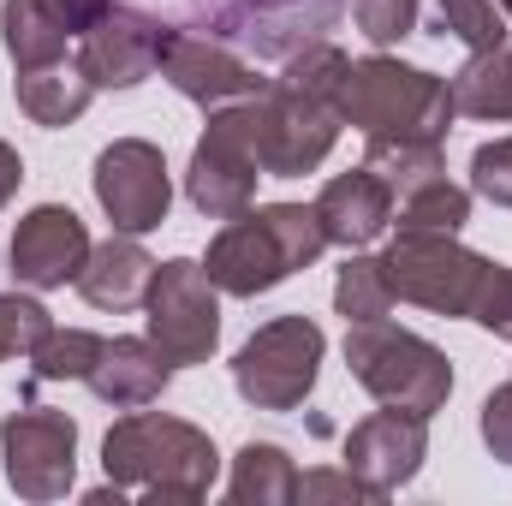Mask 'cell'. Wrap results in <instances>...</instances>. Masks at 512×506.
<instances>
[{
    "label": "cell",
    "mask_w": 512,
    "mask_h": 506,
    "mask_svg": "<svg viewBox=\"0 0 512 506\" xmlns=\"http://www.w3.org/2000/svg\"><path fill=\"white\" fill-rule=\"evenodd\" d=\"M346 66L352 60L334 42H310L280 60V78H268V90L256 96V155L268 179H304L334 155Z\"/></svg>",
    "instance_id": "6da1fadb"
},
{
    "label": "cell",
    "mask_w": 512,
    "mask_h": 506,
    "mask_svg": "<svg viewBox=\"0 0 512 506\" xmlns=\"http://www.w3.org/2000/svg\"><path fill=\"white\" fill-rule=\"evenodd\" d=\"M102 471L114 489L126 495H149V501H173V506H191L203 501L221 477V453L215 441L185 423V417H167V411H131L108 429L102 441Z\"/></svg>",
    "instance_id": "7a4b0ae2"
},
{
    "label": "cell",
    "mask_w": 512,
    "mask_h": 506,
    "mask_svg": "<svg viewBox=\"0 0 512 506\" xmlns=\"http://www.w3.org/2000/svg\"><path fill=\"white\" fill-rule=\"evenodd\" d=\"M322 251H328V233H322L316 203H262V209L233 215L209 239L203 268L227 298H262L298 268H310Z\"/></svg>",
    "instance_id": "3957f363"
},
{
    "label": "cell",
    "mask_w": 512,
    "mask_h": 506,
    "mask_svg": "<svg viewBox=\"0 0 512 506\" xmlns=\"http://www.w3.org/2000/svg\"><path fill=\"white\" fill-rule=\"evenodd\" d=\"M459 120L447 78L405 66L393 54L352 60L340 78V126L364 131V137H417V143H447V131Z\"/></svg>",
    "instance_id": "277c9868"
},
{
    "label": "cell",
    "mask_w": 512,
    "mask_h": 506,
    "mask_svg": "<svg viewBox=\"0 0 512 506\" xmlns=\"http://www.w3.org/2000/svg\"><path fill=\"white\" fill-rule=\"evenodd\" d=\"M346 370L376 405H399V411H417V417H435L453 393L447 352L429 346L411 328H393L387 316L346 328Z\"/></svg>",
    "instance_id": "5b68a950"
},
{
    "label": "cell",
    "mask_w": 512,
    "mask_h": 506,
    "mask_svg": "<svg viewBox=\"0 0 512 506\" xmlns=\"http://www.w3.org/2000/svg\"><path fill=\"white\" fill-rule=\"evenodd\" d=\"M382 262L399 304H417L429 316H465V322H477L483 292L501 268L489 256L465 251L459 233H399Z\"/></svg>",
    "instance_id": "8992f818"
},
{
    "label": "cell",
    "mask_w": 512,
    "mask_h": 506,
    "mask_svg": "<svg viewBox=\"0 0 512 506\" xmlns=\"http://www.w3.org/2000/svg\"><path fill=\"white\" fill-rule=\"evenodd\" d=\"M256 179H268L262 155H256V96L209 108V126H203L191 167H185L191 209L209 221H233V215L256 209Z\"/></svg>",
    "instance_id": "52a82bcc"
},
{
    "label": "cell",
    "mask_w": 512,
    "mask_h": 506,
    "mask_svg": "<svg viewBox=\"0 0 512 506\" xmlns=\"http://www.w3.org/2000/svg\"><path fill=\"white\" fill-rule=\"evenodd\" d=\"M322 352H328V340L310 316H274L239 346L233 387L251 411H298L316 393Z\"/></svg>",
    "instance_id": "ba28073f"
},
{
    "label": "cell",
    "mask_w": 512,
    "mask_h": 506,
    "mask_svg": "<svg viewBox=\"0 0 512 506\" xmlns=\"http://www.w3.org/2000/svg\"><path fill=\"white\" fill-rule=\"evenodd\" d=\"M197 30L245 48L256 60H292L310 42H328L340 30L352 0H185Z\"/></svg>",
    "instance_id": "9c48e42d"
},
{
    "label": "cell",
    "mask_w": 512,
    "mask_h": 506,
    "mask_svg": "<svg viewBox=\"0 0 512 506\" xmlns=\"http://www.w3.org/2000/svg\"><path fill=\"white\" fill-rule=\"evenodd\" d=\"M143 310H149L143 316L149 340L173 370H191V364L215 358V346H221V286L209 280L203 262H191V256L155 262Z\"/></svg>",
    "instance_id": "30bf717a"
},
{
    "label": "cell",
    "mask_w": 512,
    "mask_h": 506,
    "mask_svg": "<svg viewBox=\"0 0 512 506\" xmlns=\"http://www.w3.org/2000/svg\"><path fill=\"white\" fill-rule=\"evenodd\" d=\"M0 459L18 501H60L78 483V423L54 405H24L0 423Z\"/></svg>",
    "instance_id": "8fae6325"
},
{
    "label": "cell",
    "mask_w": 512,
    "mask_h": 506,
    "mask_svg": "<svg viewBox=\"0 0 512 506\" xmlns=\"http://www.w3.org/2000/svg\"><path fill=\"white\" fill-rule=\"evenodd\" d=\"M96 203L102 215L114 221V233H155L173 209V179H167V155L149 143V137H114L102 155H96Z\"/></svg>",
    "instance_id": "7c38bea8"
},
{
    "label": "cell",
    "mask_w": 512,
    "mask_h": 506,
    "mask_svg": "<svg viewBox=\"0 0 512 506\" xmlns=\"http://www.w3.org/2000/svg\"><path fill=\"white\" fill-rule=\"evenodd\" d=\"M161 78H167L185 102H197L203 114L268 90V84L256 78V66L233 48V42L209 36V30H179V24H167V42H161Z\"/></svg>",
    "instance_id": "4fadbf2b"
},
{
    "label": "cell",
    "mask_w": 512,
    "mask_h": 506,
    "mask_svg": "<svg viewBox=\"0 0 512 506\" xmlns=\"http://www.w3.org/2000/svg\"><path fill=\"white\" fill-rule=\"evenodd\" d=\"M161 42L167 24L143 6H108L84 36H78V72L96 90H137L149 72H161Z\"/></svg>",
    "instance_id": "5bb4252c"
},
{
    "label": "cell",
    "mask_w": 512,
    "mask_h": 506,
    "mask_svg": "<svg viewBox=\"0 0 512 506\" xmlns=\"http://www.w3.org/2000/svg\"><path fill=\"white\" fill-rule=\"evenodd\" d=\"M423 459H429V417L399 411V405L370 411V417L352 423V435H346V471L364 477L382 501L423 471Z\"/></svg>",
    "instance_id": "9a60e30c"
},
{
    "label": "cell",
    "mask_w": 512,
    "mask_h": 506,
    "mask_svg": "<svg viewBox=\"0 0 512 506\" xmlns=\"http://www.w3.org/2000/svg\"><path fill=\"white\" fill-rule=\"evenodd\" d=\"M90 256V227L66 209V203H36L18 227H12V245H6V262H12V280L30 286V292H54L66 280H78Z\"/></svg>",
    "instance_id": "2e32d148"
},
{
    "label": "cell",
    "mask_w": 512,
    "mask_h": 506,
    "mask_svg": "<svg viewBox=\"0 0 512 506\" xmlns=\"http://www.w3.org/2000/svg\"><path fill=\"white\" fill-rule=\"evenodd\" d=\"M316 215H322V233L328 245H346V251H364L376 245L393 221V191H387L382 173L370 167H352V173H334L316 197Z\"/></svg>",
    "instance_id": "e0dca14e"
},
{
    "label": "cell",
    "mask_w": 512,
    "mask_h": 506,
    "mask_svg": "<svg viewBox=\"0 0 512 506\" xmlns=\"http://www.w3.org/2000/svg\"><path fill=\"white\" fill-rule=\"evenodd\" d=\"M167 376H173V364L155 352V340L143 334V340H131V334H114V340H102V352H96V370H90V393L102 399V405H114V411H137V405H155L161 393H167Z\"/></svg>",
    "instance_id": "ac0fdd59"
},
{
    "label": "cell",
    "mask_w": 512,
    "mask_h": 506,
    "mask_svg": "<svg viewBox=\"0 0 512 506\" xmlns=\"http://www.w3.org/2000/svg\"><path fill=\"white\" fill-rule=\"evenodd\" d=\"M149 280H155V256L143 251L131 233H120V239L90 245V256H84V268H78L72 286L96 310H137L149 298Z\"/></svg>",
    "instance_id": "d6986e66"
},
{
    "label": "cell",
    "mask_w": 512,
    "mask_h": 506,
    "mask_svg": "<svg viewBox=\"0 0 512 506\" xmlns=\"http://www.w3.org/2000/svg\"><path fill=\"white\" fill-rule=\"evenodd\" d=\"M12 96H18V114H24V120L60 131V126H72V120H84V108L96 102V84H90L78 66H60V60H54V66L18 72Z\"/></svg>",
    "instance_id": "ffe728a7"
},
{
    "label": "cell",
    "mask_w": 512,
    "mask_h": 506,
    "mask_svg": "<svg viewBox=\"0 0 512 506\" xmlns=\"http://www.w3.org/2000/svg\"><path fill=\"white\" fill-rule=\"evenodd\" d=\"M447 90H453V108L465 120H495V126L512 120V42L489 48V54H471L447 78Z\"/></svg>",
    "instance_id": "44dd1931"
},
{
    "label": "cell",
    "mask_w": 512,
    "mask_h": 506,
    "mask_svg": "<svg viewBox=\"0 0 512 506\" xmlns=\"http://www.w3.org/2000/svg\"><path fill=\"white\" fill-rule=\"evenodd\" d=\"M227 495L239 506H292L298 501V471H292V453L274 447V441H245L239 459H233V483Z\"/></svg>",
    "instance_id": "7402d4cb"
},
{
    "label": "cell",
    "mask_w": 512,
    "mask_h": 506,
    "mask_svg": "<svg viewBox=\"0 0 512 506\" xmlns=\"http://www.w3.org/2000/svg\"><path fill=\"white\" fill-rule=\"evenodd\" d=\"M0 36H6V54H12L18 72L54 66V60L66 54V42H72V36L54 24V12H48L42 0H6V6H0Z\"/></svg>",
    "instance_id": "603a6c76"
},
{
    "label": "cell",
    "mask_w": 512,
    "mask_h": 506,
    "mask_svg": "<svg viewBox=\"0 0 512 506\" xmlns=\"http://www.w3.org/2000/svg\"><path fill=\"white\" fill-rule=\"evenodd\" d=\"M364 167L382 173L387 191L405 197L429 179L447 173V143H417V137H364Z\"/></svg>",
    "instance_id": "cb8c5ba5"
},
{
    "label": "cell",
    "mask_w": 512,
    "mask_h": 506,
    "mask_svg": "<svg viewBox=\"0 0 512 506\" xmlns=\"http://www.w3.org/2000/svg\"><path fill=\"white\" fill-rule=\"evenodd\" d=\"M393 304L399 298H393V280H387L382 256H346V268L334 280V310L346 316V328L352 322H382Z\"/></svg>",
    "instance_id": "d4e9b609"
},
{
    "label": "cell",
    "mask_w": 512,
    "mask_h": 506,
    "mask_svg": "<svg viewBox=\"0 0 512 506\" xmlns=\"http://www.w3.org/2000/svg\"><path fill=\"white\" fill-rule=\"evenodd\" d=\"M471 221V191L453 185L447 173L399 197V233H459Z\"/></svg>",
    "instance_id": "484cf974"
},
{
    "label": "cell",
    "mask_w": 512,
    "mask_h": 506,
    "mask_svg": "<svg viewBox=\"0 0 512 506\" xmlns=\"http://www.w3.org/2000/svg\"><path fill=\"white\" fill-rule=\"evenodd\" d=\"M96 352H102V334L90 328H48L30 352V376L36 381H84L96 370Z\"/></svg>",
    "instance_id": "4316f807"
},
{
    "label": "cell",
    "mask_w": 512,
    "mask_h": 506,
    "mask_svg": "<svg viewBox=\"0 0 512 506\" xmlns=\"http://www.w3.org/2000/svg\"><path fill=\"white\" fill-rule=\"evenodd\" d=\"M435 36H453L471 54H489V48L507 42V12L495 0H441L435 6Z\"/></svg>",
    "instance_id": "83f0119b"
},
{
    "label": "cell",
    "mask_w": 512,
    "mask_h": 506,
    "mask_svg": "<svg viewBox=\"0 0 512 506\" xmlns=\"http://www.w3.org/2000/svg\"><path fill=\"white\" fill-rule=\"evenodd\" d=\"M417 12L423 0H352V18H358V36L370 48H393L417 30Z\"/></svg>",
    "instance_id": "f1b7e54d"
},
{
    "label": "cell",
    "mask_w": 512,
    "mask_h": 506,
    "mask_svg": "<svg viewBox=\"0 0 512 506\" xmlns=\"http://www.w3.org/2000/svg\"><path fill=\"white\" fill-rule=\"evenodd\" d=\"M48 328H54V322H48V310H42L36 298L0 292V358H30Z\"/></svg>",
    "instance_id": "f546056e"
},
{
    "label": "cell",
    "mask_w": 512,
    "mask_h": 506,
    "mask_svg": "<svg viewBox=\"0 0 512 506\" xmlns=\"http://www.w3.org/2000/svg\"><path fill=\"white\" fill-rule=\"evenodd\" d=\"M471 191L489 197L495 209H512V137L477 143V155H471Z\"/></svg>",
    "instance_id": "4dcf8cb0"
},
{
    "label": "cell",
    "mask_w": 512,
    "mask_h": 506,
    "mask_svg": "<svg viewBox=\"0 0 512 506\" xmlns=\"http://www.w3.org/2000/svg\"><path fill=\"white\" fill-rule=\"evenodd\" d=\"M298 501H382L364 477L352 471H304L298 477Z\"/></svg>",
    "instance_id": "1f68e13d"
},
{
    "label": "cell",
    "mask_w": 512,
    "mask_h": 506,
    "mask_svg": "<svg viewBox=\"0 0 512 506\" xmlns=\"http://www.w3.org/2000/svg\"><path fill=\"white\" fill-rule=\"evenodd\" d=\"M477 429H483V447H489L501 465H512V381H507V387H495V393L483 399Z\"/></svg>",
    "instance_id": "d6a6232c"
},
{
    "label": "cell",
    "mask_w": 512,
    "mask_h": 506,
    "mask_svg": "<svg viewBox=\"0 0 512 506\" xmlns=\"http://www.w3.org/2000/svg\"><path fill=\"white\" fill-rule=\"evenodd\" d=\"M477 328H489V334H501L512 346V268L501 262L495 268V280H489V292H483V310H477Z\"/></svg>",
    "instance_id": "836d02e7"
},
{
    "label": "cell",
    "mask_w": 512,
    "mask_h": 506,
    "mask_svg": "<svg viewBox=\"0 0 512 506\" xmlns=\"http://www.w3.org/2000/svg\"><path fill=\"white\" fill-rule=\"evenodd\" d=\"M42 6L54 12V24H60L66 36H84V30H90V24H96L114 0H42Z\"/></svg>",
    "instance_id": "e575fe53"
},
{
    "label": "cell",
    "mask_w": 512,
    "mask_h": 506,
    "mask_svg": "<svg viewBox=\"0 0 512 506\" xmlns=\"http://www.w3.org/2000/svg\"><path fill=\"white\" fill-rule=\"evenodd\" d=\"M18 185H24V161H18V149L0 137V209L18 197Z\"/></svg>",
    "instance_id": "d590c367"
},
{
    "label": "cell",
    "mask_w": 512,
    "mask_h": 506,
    "mask_svg": "<svg viewBox=\"0 0 512 506\" xmlns=\"http://www.w3.org/2000/svg\"><path fill=\"white\" fill-rule=\"evenodd\" d=\"M495 6H501V12H507V18H512V0H495Z\"/></svg>",
    "instance_id": "8d00e7d4"
}]
</instances>
